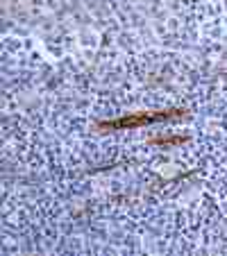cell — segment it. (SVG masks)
<instances>
[{
	"mask_svg": "<svg viewBox=\"0 0 227 256\" xmlns=\"http://www.w3.org/2000/svg\"><path fill=\"white\" fill-rule=\"evenodd\" d=\"M188 116V109H161V112H132L127 116L109 118V120H100L96 130L100 132H123V130H139V127H148L155 122L175 120V118Z\"/></svg>",
	"mask_w": 227,
	"mask_h": 256,
	"instance_id": "cell-1",
	"label": "cell"
},
{
	"mask_svg": "<svg viewBox=\"0 0 227 256\" xmlns=\"http://www.w3.org/2000/svg\"><path fill=\"white\" fill-rule=\"evenodd\" d=\"M191 140V136L188 134H161V136H155V138H150V143L157 145V148H164V150H168V148H177V145H184Z\"/></svg>",
	"mask_w": 227,
	"mask_h": 256,
	"instance_id": "cell-2",
	"label": "cell"
}]
</instances>
